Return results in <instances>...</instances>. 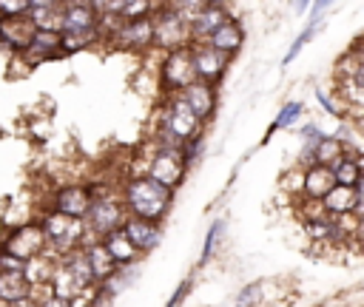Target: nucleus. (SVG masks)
Returning <instances> with one entry per match:
<instances>
[{"instance_id":"f257e3e1","label":"nucleus","mask_w":364,"mask_h":307,"mask_svg":"<svg viewBox=\"0 0 364 307\" xmlns=\"http://www.w3.org/2000/svg\"><path fill=\"white\" fill-rule=\"evenodd\" d=\"M119 199H122L128 216H139V219L159 222V219L171 210L173 190L165 188L162 182L151 179L148 173H131V176L122 182Z\"/></svg>"},{"instance_id":"f03ea898","label":"nucleus","mask_w":364,"mask_h":307,"mask_svg":"<svg viewBox=\"0 0 364 307\" xmlns=\"http://www.w3.org/2000/svg\"><path fill=\"white\" fill-rule=\"evenodd\" d=\"M40 227H43V233H46L48 250L57 253V256H63V253H68V250H77V247H82L88 239H94V236L88 233V227H85L82 219L65 216V213H60V210H46V216L40 219Z\"/></svg>"},{"instance_id":"7ed1b4c3","label":"nucleus","mask_w":364,"mask_h":307,"mask_svg":"<svg viewBox=\"0 0 364 307\" xmlns=\"http://www.w3.org/2000/svg\"><path fill=\"white\" fill-rule=\"evenodd\" d=\"M88 190H91V205H88V213H85L82 222H85L88 233L94 239H100L108 230L119 227L125 222L128 210H125V205H122V199H119V193L114 188L100 185V188H88Z\"/></svg>"},{"instance_id":"20e7f679","label":"nucleus","mask_w":364,"mask_h":307,"mask_svg":"<svg viewBox=\"0 0 364 307\" xmlns=\"http://www.w3.org/2000/svg\"><path fill=\"white\" fill-rule=\"evenodd\" d=\"M151 28H154V45L159 51H171L179 45H191V23L182 20L173 9H168L165 3H159L151 14Z\"/></svg>"},{"instance_id":"39448f33","label":"nucleus","mask_w":364,"mask_h":307,"mask_svg":"<svg viewBox=\"0 0 364 307\" xmlns=\"http://www.w3.org/2000/svg\"><path fill=\"white\" fill-rule=\"evenodd\" d=\"M196 80V68H193V57H191V45H179L165 51V57L159 60V88L165 94H176L185 85H191Z\"/></svg>"},{"instance_id":"423d86ee","label":"nucleus","mask_w":364,"mask_h":307,"mask_svg":"<svg viewBox=\"0 0 364 307\" xmlns=\"http://www.w3.org/2000/svg\"><path fill=\"white\" fill-rule=\"evenodd\" d=\"M159 128H165L168 134H173L179 142L199 134L202 128V119L185 105V99L179 94H168V102L162 108V119H159Z\"/></svg>"},{"instance_id":"0eeeda50","label":"nucleus","mask_w":364,"mask_h":307,"mask_svg":"<svg viewBox=\"0 0 364 307\" xmlns=\"http://www.w3.org/2000/svg\"><path fill=\"white\" fill-rule=\"evenodd\" d=\"M46 247H48V244H46V233H43L40 222H37V225H28V222L17 225V227L3 239V244H0V250H6L9 256H14V259H20V262H26V259L43 253Z\"/></svg>"},{"instance_id":"6e6552de","label":"nucleus","mask_w":364,"mask_h":307,"mask_svg":"<svg viewBox=\"0 0 364 307\" xmlns=\"http://www.w3.org/2000/svg\"><path fill=\"white\" fill-rule=\"evenodd\" d=\"M148 176L151 179H156V182H162L165 188H176L182 179H185V159H182V154H179V148H154V154H151V159H148Z\"/></svg>"},{"instance_id":"1a4fd4ad","label":"nucleus","mask_w":364,"mask_h":307,"mask_svg":"<svg viewBox=\"0 0 364 307\" xmlns=\"http://www.w3.org/2000/svg\"><path fill=\"white\" fill-rule=\"evenodd\" d=\"M191 57H193V68H196V80H205V82H219L228 71V54L216 51L213 45L208 43H191Z\"/></svg>"},{"instance_id":"9d476101","label":"nucleus","mask_w":364,"mask_h":307,"mask_svg":"<svg viewBox=\"0 0 364 307\" xmlns=\"http://www.w3.org/2000/svg\"><path fill=\"white\" fill-rule=\"evenodd\" d=\"M114 45L125 48V51H145L154 45V28H151V17H136V20H122L117 34L111 37Z\"/></svg>"},{"instance_id":"9b49d317","label":"nucleus","mask_w":364,"mask_h":307,"mask_svg":"<svg viewBox=\"0 0 364 307\" xmlns=\"http://www.w3.org/2000/svg\"><path fill=\"white\" fill-rule=\"evenodd\" d=\"M20 60H26V65H37L43 60H51V57H60L63 48H60V31H51V28H37L28 40V45L23 51H17Z\"/></svg>"},{"instance_id":"f8f14e48","label":"nucleus","mask_w":364,"mask_h":307,"mask_svg":"<svg viewBox=\"0 0 364 307\" xmlns=\"http://www.w3.org/2000/svg\"><path fill=\"white\" fill-rule=\"evenodd\" d=\"M119 227H122V233L131 239V244H134L139 253H151V250L162 242V227H159V222L139 219V216H125V222H122Z\"/></svg>"},{"instance_id":"ddd939ff","label":"nucleus","mask_w":364,"mask_h":307,"mask_svg":"<svg viewBox=\"0 0 364 307\" xmlns=\"http://www.w3.org/2000/svg\"><path fill=\"white\" fill-rule=\"evenodd\" d=\"M88 205H91V190H88V185H63V188L54 190L51 210H60V213H65V216L85 219Z\"/></svg>"},{"instance_id":"4468645a","label":"nucleus","mask_w":364,"mask_h":307,"mask_svg":"<svg viewBox=\"0 0 364 307\" xmlns=\"http://www.w3.org/2000/svg\"><path fill=\"white\" fill-rule=\"evenodd\" d=\"M185 105L199 117V119H208L216 108V85L213 82H205V80H193L191 85H185L182 91H176Z\"/></svg>"},{"instance_id":"2eb2a0df","label":"nucleus","mask_w":364,"mask_h":307,"mask_svg":"<svg viewBox=\"0 0 364 307\" xmlns=\"http://www.w3.org/2000/svg\"><path fill=\"white\" fill-rule=\"evenodd\" d=\"M321 205H324V213L327 216H338V213H364L361 210V185L355 188H347V185H333L324 196H321Z\"/></svg>"},{"instance_id":"dca6fc26","label":"nucleus","mask_w":364,"mask_h":307,"mask_svg":"<svg viewBox=\"0 0 364 307\" xmlns=\"http://www.w3.org/2000/svg\"><path fill=\"white\" fill-rule=\"evenodd\" d=\"M37 26L28 20V14H14V17H0V40L11 51H23L31 40Z\"/></svg>"},{"instance_id":"f3484780","label":"nucleus","mask_w":364,"mask_h":307,"mask_svg":"<svg viewBox=\"0 0 364 307\" xmlns=\"http://www.w3.org/2000/svg\"><path fill=\"white\" fill-rule=\"evenodd\" d=\"M202 43H208V45H213L216 51L233 57V54L245 45V28L239 26V20L228 17V20H225L222 26H216V28L208 34V40H202Z\"/></svg>"},{"instance_id":"a211bd4d","label":"nucleus","mask_w":364,"mask_h":307,"mask_svg":"<svg viewBox=\"0 0 364 307\" xmlns=\"http://www.w3.org/2000/svg\"><path fill=\"white\" fill-rule=\"evenodd\" d=\"M97 11L88 3H63L60 6V31H91Z\"/></svg>"},{"instance_id":"6ab92c4d","label":"nucleus","mask_w":364,"mask_h":307,"mask_svg":"<svg viewBox=\"0 0 364 307\" xmlns=\"http://www.w3.org/2000/svg\"><path fill=\"white\" fill-rule=\"evenodd\" d=\"M100 242H102V247L108 250V256L114 259L117 267H119V264H136V259L142 256V253L131 244V239L122 233V227L108 230L105 236H100Z\"/></svg>"},{"instance_id":"aec40b11","label":"nucleus","mask_w":364,"mask_h":307,"mask_svg":"<svg viewBox=\"0 0 364 307\" xmlns=\"http://www.w3.org/2000/svg\"><path fill=\"white\" fill-rule=\"evenodd\" d=\"M57 253H51L48 247L43 250V253H37V256H31V259H26L23 262V276L28 279V284L34 287V290H46V284H48V276H51V270H54V264H57Z\"/></svg>"},{"instance_id":"412c9836","label":"nucleus","mask_w":364,"mask_h":307,"mask_svg":"<svg viewBox=\"0 0 364 307\" xmlns=\"http://www.w3.org/2000/svg\"><path fill=\"white\" fill-rule=\"evenodd\" d=\"M48 293H54V296H60V298H65V301H71V298H77L82 290H85V284L57 259V264H54V270H51V276H48ZM94 287V284H91Z\"/></svg>"},{"instance_id":"4be33fe9","label":"nucleus","mask_w":364,"mask_h":307,"mask_svg":"<svg viewBox=\"0 0 364 307\" xmlns=\"http://www.w3.org/2000/svg\"><path fill=\"white\" fill-rule=\"evenodd\" d=\"M230 17V11H228V6H216V3H208L193 20H191V37H193V43H202V40H208V34L216 28V26H222L225 20Z\"/></svg>"},{"instance_id":"5701e85b","label":"nucleus","mask_w":364,"mask_h":307,"mask_svg":"<svg viewBox=\"0 0 364 307\" xmlns=\"http://www.w3.org/2000/svg\"><path fill=\"white\" fill-rule=\"evenodd\" d=\"M336 185L330 165H310L301 171V193L307 199H321Z\"/></svg>"},{"instance_id":"b1692460","label":"nucleus","mask_w":364,"mask_h":307,"mask_svg":"<svg viewBox=\"0 0 364 307\" xmlns=\"http://www.w3.org/2000/svg\"><path fill=\"white\" fill-rule=\"evenodd\" d=\"M31 290H34V287L28 284V279L23 276V270H0V301H3L6 307H11V304L28 298Z\"/></svg>"},{"instance_id":"393cba45","label":"nucleus","mask_w":364,"mask_h":307,"mask_svg":"<svg viewBox=\"0 0 364 307\" xmlns=\"http://www.w3.org/2000/svg\"><path fill=\"white\" fill-rule=\"evenodd\" d=\"M82 253H85V259H88V264H91V273H94V281L100 284L105 276H111L114 273V259L108 256V250L102 247V242L100 239H88L85 244H82Z\"/></svg>"},{"instance_id":"a878e982","label":"nucleus","mask_w":364,"mask_h":307,"mask_svg":"<svg viewBox=\"0 0 364 307\" xmlns=\"http://www.w3.org/2000/svg\"><path fill=\"white\" fill-rule=\"evenodd\" d=\"M330 171H333L336 185H347V188L361 185V156H358V154H347V151H344V154L330 165Z\"/></svg>"},{"instance_id":"bb28decb","label":"nucleus","mask_w":364,"mask_h":307,"mask_svg":"<svg viewBox=\"0 0 364 307\" xmlns=\"http://www.w3.org/2000/svg\"><path fill=\"white\" fill-rule=\"evenodd\" d=\"M94 43H100L97 31H60V48L63 54H74V51H82V48H91Z\"/></svg>"},{"instance_id":"cd10ccee","label":"nucleus","mask_w":364,"mask_h":307,"mask_svg":"<svg viewBox=\"0 0 364 307\" xmlns=\"http://www.w3.org/2000/svg\"><path fill=\"white\" fill-rule=\"evenodd\" d=\"M344 151H347V145H344L341 136H324V139L316 142V162L318 165H333Z\"/></svg>"},{"instance_id":"c85d7f7f","label":"nucleus","mask_w":364,"mask_h":307,"mask_svg":"<svg viewBox=\"0 0 364 307\" xmlns=\"http://www.w3.org/2000/svg\"><path fill=\"white\" fill-rule=\"evenodd\" d=\"M26 14H28V20H31L37 28L60 31V3H54V6H40V9H28Z\"/></svg>"},{"instance_id":"c756f323","label":"nucleus","mask_w":364,"mask_h":307,"mask_svg":"<svg viewBox=\"0 0 364 307\" xmlns=\"http://www.w3.org/2000/svg\"><path fill=\"white\" fill-rule=\"evenodd\" d=\"M156 6H159V0H122V9H119V17H122V20H136V17H151Z\"/></svg>"},{"instance_id":"7c9ffc66","label":"nucleus","mask_w":364,"mask_h":307,"mask_svg":"<svg viewBox=\"0 0 364 307\" xmlns=\"http://www.w3.org/2000/svg\"><path fill=\"white\" fill-rule=\"evenodd\" d=\"M165 6H168V9H173L182 20H188V23H191V20H193V17L208 6V0H165Z\"/></svg>"},{"instance_id":"2f4dec72","label":"nucleus","mask_w":364,"mask_h":307,"mask_svg":"<svg viewBox=\"0 0 364 307\" xmlns=\"http://www.w3.org/2000/svg\"><path fill=\"white\" fill-rule=\"evenodd\" d=\"M299 117H301V102H299V99H290V102H284V105H282V111H279V117L273 119V131L296 125V119H299Z\"/></svg>"},{"instance_id":"473e14b6","label":"nucleus","mask_w":364,"mask_h":307,"mask_svg":"<svg viewBox=\"0 0 364 307\" xmlns=\"http://www.w3.org/2000/svg\"><path fill=\"white\" fill-rule=\"evenodd\" d=\"M222 230H225V222L216 219V222L210 225L208 236H205V244H202V264H205L208 259H213V250H216V244H219V239H222Z\"/></svg>"},{"instance_id":"72a5a7b5","label":"nucleus","mask_w":364,"mask_h":307,"mask_svg":"<svg viewBox=\"0 0 364 307\" xmlns=\"http://www.w3.org/2000/svg\"><path fill=\"white\" fill-rule=\"evenodd\" d=\"M316 28H318V26H316V23H310V26H307V28H304V31H301V34H299L296 40H293V45H290V51L284 54V65H287V63H293V60H296V54H299V51H301V48H304V45H307V43L313 40V34H316Z\"/></svg>"},{"instance_id":"f704fd0d","label":"nucleus","mask_w":364,"mask_h":307,"mask_svg":"<svg viewBox=\"0 0 364 307\" xmlns=\"http://www.w3.org/2000/svg\"><path fill=\"white\" fill-rule=\"evenodd\" d=\"M262 281H253V284H247V287H242V293L236 296V307H253V304H259V298H262Z\"/></svg>"},{"instance_id":"c9c22d12","label":"nucleus","mask_w":364,"mask_h":307,"mask_svg":"<svg viewBox=\"0 0 364 307\" xmlns=\"http://www.w3.org/2000/svg\"><path fill=\"white\" fill-rule=\"evenodd\" d=\"M26 11H28V0H0V17H14Z\"/></svg>"},{"instance_id":"e433bc0d","label":"nucleus","mask_w":364,"mask_h":307,"mask_svg":"<svg viewBox=\"0 0 364 307\" xmlns=\"http://www.w3.org/2000/svg\"><path fill=\"white\" fill-rule=\"evenodd\" d=\"M34 307H71V301H65V298H60V296L46 290V296H40V298L34 296Z\"/></svg>"},{"instance_id":"4c0bfd02","label":"nucleus","mask_w":364,"mask_h":307,"mask_svg":"<svg viewBox=\"0 0 364 307\" xmlns=\"http://www.w3.org/2000/svg\"><path fill=\"white\" fill-rule=\"evenodd\" d=\"M299 136H301L304 142H318V139H324V134H321V128H318L316 122H307V125H301Z\"/></svg>"},{"instance_id":"58836bf2","label":"nucleus","mask_w":364,"mask_h":307,"mask_svg":"<svg viewBox=\"0 0 364 307\" xmlns=\"http://www.w3.org/2000/svg\"><path fill=\"white\" fill-rule=\"evenodd\" d=\"M316 99L330 111V114H336V117H341L344 114V105H336L333 99H330V94H324V91H316Z\"/></svg>"},{"instance_id":"ea45409f","label":"nucleus","mask_w":364,"mask_h":307,"mask_svg":"<svg viewBox=\"0 0 364 307\" xmlns=\"http://www.w3.org/2000/svg\"><path fill=\"white\" fill-rule=\"evenodd\" d=\"M310 3H313V6H310V23H316V20L333 6V0H310Z\"/></svg>"},{"instance_id":"a19ab883","label":"nucleus","mask_w":364,"mask_h":307,"mask_svg":"<svg viewBox=\"0 0 364 307\" xmlns=\"http://www.w3.org/2000/svg\"><path fill=\"white\" fill-rule=\"evenodd\" d=\"M188 290H191V281H185V284H179V287H176V293L171 296V301H168L165 307H179V304L185 301V296H188Z\"/></svg>"},{"instance_id":"79ce46f5","label":"nucleus","mask_w":364,"mask_h":307,"mask_svg":"<svg viewBox=\"0 0 364 307\" xmlns=\"http://www.w3.org/2000/svg\"><path fill=\"white\" fill-rule=\"evenodd\" d=\"M307 6H310V0H296V14H304Z\"/></svg>"},{"instance_id":"37998d69","label":"nucleus","mask_w":364,"mask_h":307,"mask_svg":"<svg viewBox=\"0 0 364 307\" xmlns=\"http://www.w3.org/2000/svg\"><path fill=\"white\" fill-rule=\"evenodd\" d=\"M57 3L63 6V3H88V0H57Z\"/></svg>"},{"instance_id":"c03bdc74","label":"nucleus","mask_w":364,"mask_h":307,"mask_svg":"<svg viewBox=\"0 0 364 307\" xmlns=\"http://www.w3.org/2000/svg\"><path fill=\"white\" fill-rule=\"evenodd\" d=\"M208 3H216V6H225L228 0H208Z\"/></svg>"}]
</instances>
